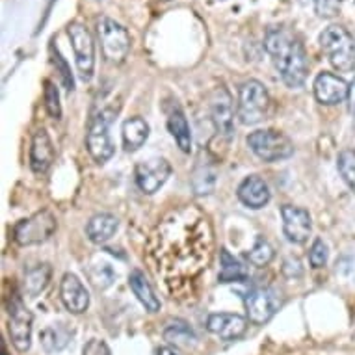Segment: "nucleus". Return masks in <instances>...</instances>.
<instances>
[{"mask_svg": "<svg viewBox=\"0 0 355 355\" xmlns=\"http://www.w3.org/2000/svg\"><path fill=\"white\" fill-rule=\"evenodd\" d=\"M209 218L193 205L171 210L158 223L151 239L157 274L168 285L192 283L209 268L212 257Z\"/></svg>", "mask_w": 355, "mask_h": 355, "instance_id": "nucleus-1", "label": "nucleus"}, {"mask_svg": "<svg viewBox=\"0 0 355 355\" xmlns=\"http://www.w3.org/2000/svg\"><path fill=\"white\" fill-rule=\"evenodd\" d=\"M266 53L288 87H302L307 78V53L296 34L286 28H272L264 40Z\"/></svg>", "mask_w": 355, "mask_h": 355, "instance_id": "nucleus-2", "label": "nucleus"}, {"mask_svg": "<svg viewBox=\"0 0 355 355\" xmlns=\"http://www.w3.org/2000/svg\"><path fill=\"white\" fill-rule=\"evenodd\" d=\"M320 47L337 71L355 69V37L344 26H327L320 34Z\"/></svg>", "mask_w": 355, "mask_h": 355, "instance_id": "nucleus-3", "label": "nucleus"}, {"mask_svg": "<svg viewBox=\"0 0 355 355\" xmlns=\"http://www.w3.org/2000/svg\"><path fill=\"white\" fill-rule=\"evenodd\" d=\"M248 146L264 162H279L294 155V146L283 132L266 128L255 130L248 136Z\"/></svg>", "mask_w": 355, "mask_h": 355, "instance_id": "nucleus-4", "label": "nucleus"}, {"mask_svg": "<svg viewBox=\"0 0 355 355\" xmlns=\"http://www.w3.org/2000/svg\"><path fill=\"white\" fill-rule=\"evenodd\" d=\"M268 108L270 95L262 82L248 80L240 86L239 117L244 125H257L266 119Z\"/></svg>", "mask_w": 355, "mask_h": 355, "instance_id": "nucleus-5", "label": "nucleus"}, {"mask_svg": "<svg viewBox=\"0 0 355 355\" xmlns=\"http://www.w3.org/2000/svg\"><path fill=\"white\" fill-rule=\"evenodd\" d=\"M97 35L106 60L112 64H121L130 51V35L123 24L116 23L110 17H99L97 21Z\"/></svg>", "mask_w": 355, "mask_h": 355, "instance_id": "nucleus-6", "label": "nucleus"}, {"mask_svg": "<svg viewBox=\"0 0 355 355\" xmlns=\"http://www.w3.org/2000/svg\"><path fill=\"white\" fill-rule=\"evenodd\" d=\"M67 35H69L71 47L75 53L76 67L80 73V78L84 82H89L94 78L95 71V43L94 35L89 30L80 23H71L67 26Z\"/></svg>", "mask_w": 355, "mask_h": 355, "instance_id": "nucleus-7", "label": "nucleus"}, {"mask_svg": "<svg viewBox=\"0 0 355 355\" xmlns=\"http://www.w3.org/2000/svg\"><path fill=\"white\" fill-rule=\"evenodd\" d=\"M110 121L112 114L108 110H101L95 117H92L89 121V128H87L86 146L89 155L94 157L95 162L105 164L114 157V144L110 140Z\"/></svg>", "mask_w": 355, "mask_h": 355, "instance_id": "nucleus-8", "label": "nucleus"}, {"mask_svg": "<svg viewBox=\"0 0 355 355\" xmlns=\"http://www.w3.org/2000/svg\"><path fill=\"white\" fill-rule=\"evenodd\" d=\"M56 227H58V223H56L53 212L41 210L26 220L19 221L17 227L13 231V236L17 240V244L21 245L41 244V242H45L53 236Z\"/></svg>", "mask_w": 355, "mask_h": 355, "instance_id": "nucleus-9", "label": "nucleus"}, {"mask_svg": "<svg viewBox=\"0 0 355 355\" xmlns=\"http://www.w3.org/2000/svg\"><path fill=\"white\" fill-rule=\"evenodd\" d=\"M244 307L248 318L253 324H264L279 311L281 297L274 288L257 286L244 296Z\"/></svg>", "mask_w": 355, "mask_h": 355, "instance_id": "nucleus-10", "label": "nucleus"}, {"mask_svg": "<svg viewBox=\"0 0 355 355\" xmlns=\"http://www.w3.org/2000/svg\"><path fill=\"white\" fill-rule=\"evenodd\" d=\"M171 175V166L166 158L155 157L147 158V160H141L138 166H136L135 177L136 184L140 188L141 192L147 193V196H153L157 193L160 188L166 184V181Z\"/></svg>", "mask_w": 355, "mask_h": 355, "instance_id": "nucleus-11", "label": "nucleus"}, {"mask_svg": "<svg viewBox=\"0 0 355 355\" xmlns=\"http://www.w3.org/2000/svg\"><path fill=\"white\" fill-rule=\"evenodd\" d=\"M32 313L21 297H15L10 305V337L19 352H28L32 346Z\"/></svg>", "mask_w": 355, "mask_h": 355, "instance_id": "nucleus-12", "label": "nucleus"}, {"mask_svg": "<svg viewBox=\"0 0 355 355\" xmlns=\"http://www.w3.org/2000/svg\"><path fill=\"white\" fill-rule=\"evenodd\" d=\"M281 216H283V233H285L286 240L292 244H305L313 231V221H311L309 210L285 205V207H281Z\"/></svg>", "mask_w": 355, "mask_h": 355, "instance_id": "nucleus-13", "label": "nucleus"}, {"mask_svg": "<svg viewBox=\"0 0 355 355\" xmlns=\"http://www.w3.org/2000/svg\"><path fill=\"white\" fill-rule=\"evenodd\" d=\"M210 116L218 135L231 138L234 128V106L225 87H218L210 97Z\"/></svg>", "mask_w": 355, "mask_h": 355, "instance_id": "nucleus-14", "label": "nucleus"}, {"mask_svg": "<svg viewBox=\"0 0 355 355\" xmlns=\"http://www.w3.org/2000/svg\"><path fill=\"white\" fill-rule=\"evenodd\" d=\"M313 89H315V97L320 105L333 106L343 103L344 99H348L349 84L340 76L324 71V73L316 76Z\"/></svg>", "mask_w": 355, "mask_h": 355, "instance_id": "nucleus-15", "label": "nucleus"}, {"mask_svg": "<svg viewBox=\"0 0 355 355\" xmlns=\"http://www.w3.org/2000/svg\"><path fill=\"white\" fill-rule=\"evenodd\" d=\"M207 329L221 340H236L248 329V320L233 313H214L207 318Z\"/></svg>", "mask_w": 355, "mask_h": 355, "instance_id": "nucleus-16", "label": "nucleus"}, {"mask_svg": "<svg viewBox=\"0 0 355 355\" xmlns=\"http://www.w3.org/2000/svg\"><path fill=\"white\" fill-rule=\"evenodd\" d=\"M60 297L64 307L73 313V315H82L86 313L87 305H89V294H87L86 286L82 285V281L75 274H65L60 285Z\"/></svg>", "mask_w": 355, "mask_h": 355, "instance_id": "nucleus-17", "label": "nucleus"}, {"mask_svg": "<svg viewBox=\"0 0 355 355\" xmlns=\"http://www.w3.org/2000/svg\"><path fill=\"white\" fill-rule=\"evenodd\" d=\"M56 151H54L53 140L45 128L35 130L30 146V168L34 173H45L54 162Z\"/></svg>", "mask_w": 355, "mask_h": 355, "instance_id": "nucleus-18", "label": "nucleus"}, {"mask_svg": "<svg viewBox=\"0 0 355 355\" xmlns=\"http://www.w3.org/2000/svg\"><path fill=\"white\" fill-rule=\"evenodd\" d=\"M236 196H239L240 203L245 205L248 209H262L270 203V193L268 184L264 182V179H261L259 175H250L245 177L244 181L240 182L239 190H236Z\"/></svg>", "mask_w": 355, "mask_h": 355, "instance_id": "nucleus-19", "label": "nucleus"}, {"mask_svg": "<svg viewBox=\"0 0 355 355\" xmlns=\"http://www.w3.org/2000/svg\"><path fill=\"white\" fill-rule=\"evenodd\" d=\"M117 227H119V221H117L116 216L103 212V214H95L92 220L87 221L86 234L94 244H105L116 234Z\"/></svg>", "mask_w": 355, "mask_h": 355, "instance_id": "nucleus-20", "label": "nucleus"}, {"mask_svg": "<svg viewBox=\"0 0 355 355\" xmlns=\"http://www.w3.org/2000/svg\"><path fill=\"white\" fill-rule=\"evenodd\" d=\"M168 130L177 141V146L181 147V151L190 153V149H192V135H190L187 116H184V112L181 110L179 105H173L171 110L168 112Z\"/></svg>", "mask_w": 355, "mask_h": 355, "instance_id": "nucleus-21", "label": "nucleus"}, {"mask_svg": "<svg viewBox=\"0 0 355 355\" xmlns=\"http://www.w3.org/2000/svg\"><path fill=\"white\" fill-rule=\"evenodd\" d=\"M128 285L135 292V296L140 300V303L146 307L149 313H158L160 311V300L157 297L153 286L149 285V281L146 279V275L141 274L140 270H135L132 274L128 275Z\"/></svg>", "mask_w": 355, "mask_h": 355, "instance_id": "nucleus-22", "label": "nucleus"}, {"mask_svg": "<svg viewBox=\"0 0 355 355\" xmlns=\"http://www.w3.org/2000/svg\"><path fill=\"white\" fill-rule=\"evenodd\" d=\"M123 146L127 151H138L149 138V125L141 117H130L123 123Z\"/></svg>", "mask_w": 355, "mask_h": 355, "instance_id": "nucleus-23", "label": "nucleus"}, {"mask_svg": "<svg viewBox=\"0 0 355 355\" xmlns=\"http://www.w3.org/2000/svg\"><path fill=\"white\" fill-rule=\"evenodd\" d=\"M250 277V272L244 264L234 259L225 248L220 253V274H218V281L220 283H242Z\"/></svg>", "mask_w": 355, "mask_h": 355, "instance_id": "nucleus-24", "label": "nucleus"}, {"mask_svg": "<svg viewBox=\"0 0 355 355\" xmlns=\"http://www.w3.org/2000/svg\"><path fill=\"white\" fill-rule=\"evenodd\" d=\"M71 333L64 326H49L40 333V340L47 354H56L69 344Z\"/></svg>", "mask_w": 355, "mask_h": 355, "instance_id": "nucleus-25", "label": "nucleus"}, {"mask_svg": "<svg viewBox=\"0 0 355 355\" xmlns=\"http://www.w3.org/2000/svg\"><path fill=\"white\" fill-rule=\"evenodd\" d=\"M49 281H51V266L49 264H37V266L26 272L24 291H26L30 297H35L47 288Z\"/></svg>", "mask_w": 355, "mask_h": 355, "instance_id": "nucleus-26", "label": "nucleus"}, {"mask_svg": "<svg viewBox=\"0 0 355 355\" xmlns=\"http://www.w3.org/2000/svg\"><path fill=\"white\" fill-rule=\"evenodd\" d=\"M164 338L175 346H190L192 343H196V333L187 322L175 320L164 329Z\"/></svg>", "mask_w": 355, "mask_h": 355, "instance_id": "nucleus-27", "label": "nucleus"}, {"mask_svg": "<svg viewBox=\"0 0 355 355\" xmlns=\"http://www.w3.org/2000/svg\"><path fill=\"white\" fill-rule=\"evenodd\" d=\"M274 259V248L270 245V242L264 236H257L255 245L251 248V251L248 253V261L257 266V268H264V266H268L270 262Z\"/></svg>", "mask_w": 355, "mask_h": 355, "instance_id": "nucleus-28", "label": "nucleus"}, {"mask_svg": "<svg viewBox=\"0 0 355 355\" xmlns=\"http://www.w3.org/2000/svg\"><path fill=\"white\" fill-rule=\"evenodd\" d=\"M338 173L346 182V187L355 193V151L354 149H344L337 158Z\"/></svg>", "mask_w": 355, "mask_h": 355, "instance_id": "nucleus-29", "label": "nucleus"}, {"mask_svg": "<svg viewBox=\"0 0 355 355\" xmlns=\"http://www.w3.org/2000/svg\"><path fill=\"white\" fill-rule=\"evenodd\" d=\"M43 101H45V108H47L49 116L53 117V119H60L62 117V105H60L58 87L54 86L51 80H45Z\"/></svg>", "mask_w": 355, "mask_h": 355, "instance_id": "nucleus-30", "label": "nucleus"}, {"mask_svg": "<svg viewBox=\"0 0 355 355\" xmlns=\"http://www.w3.org/2000/svg\"><path fill=\"white\" fill-rule=\"evenodd\" d=\"M53 64L56 65V71L60 73V80H62V86H64L67 92H73V89H75L73 73H71V67L67 65V62H65V58L62 56V53L58 51V47H53Z\"/></svg>", "mask_w": 355, "mask_h": 355, "instance_id": "nucleus-31", "label": "nucleus"}, {"mask_svg": "<svg viewBox=\"0 0 355 355\" xmlns=\"http://www.w3.org/2000/svg\"><path fill=\"white\" fill-rule=\"evenodd\" d=\"M327 257H329V251H327L326 242L322 239H316L311 245V251H309V262L313 268H324L327 264Z\"/></svg>", "mask_w": 355, "mask_h": 355, "instance_id": "nucleus-32", "label": "nucleus"}, {"mask_svg": "<svg viewBox=\"0 0 355 355\" xmlns=\"http://www.w3.org/2000/svg\"><path fill=\"white\" fill-rule=\"evenodd\" d=\"M343 0H315V12L322 19H333L340 13Z\"/></svg>", "mask_w": 355, "mask_h": 355, "instance_id": "nucleus-33", "label": "nucleus"}, {"mask_svg": "<svg viewBox=\"0 0 355 355\" xmlns=\"http://www.w3.org/2000/svg\"><path fill=\"white\" fill-rule=\"evenodd\" d=\"M114 272L108 264H103V266H97L95 270H92V283H94L97 288H108V286L114 283Z\"/></svg>", "mask_w": 355, "mask_h": 355, "instance_id": "nucleus-34", "label": "nucleus"}, {"mask_svg": "<svg viewBox=\"0 0 355 355\" xmlns=\"http://www.w3.org/2000/svg\"><path fill=\"white\" fill-rule=\"evenodd\" d=\"M82 355H112L110 348L105 340H99V338H92L89 343L82 348Z\"/></svg>", "mask_w": 355, "mask_h": 355, "instance_id": "nucleus-35", "label": "nucleus"}, {"mask_svg": "<svg viewBox=\"0 0 355 355\" xmlns=\"http://www.w3.org/2000/svg\"><path fill=\"white\" fill-rule=\"evenodd\" d=\"M348 103H349V110H352V116H354V127H355V78L349 82Z\"/></svg>", "mask_w": 355, "mask_h": 355, "instance_id": "nucleus-36", "label": "nucleus"}, {"mask_svg": "<svg viewBox=\"0 0 355 355\" xmlns=\"http://www.w3.org/2000/svg\"><path fill=\"white\" fill-rule=\"evenodd\" d=\"M157 355H177V352L171 348H168V346H162V348L157 349Z\"/></svg>", "mask_w": 355, "mask_h": 355, "instance_id": "nucleus-37", "label": "nucleus"}, {"mask_svg": "<svg viewBox=\"0 0 355 355\" xmlns=\"http://www.w3.org/2000/svg\"><path fill=\"white\" fill-rule=\"evenodd\" d=\"M220 2H223V0H220Z\"/></svg>", "mask_w": 355, "mask_h": 355, "instance_id": "nucleus-38", "label": "nucleus"}]
</instances>
